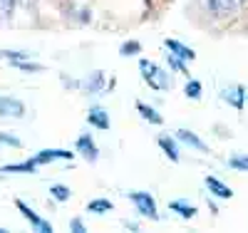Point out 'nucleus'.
Here are the masks:
<instances>
[{"label": "nucleus", "instance_id": "obj_1", "mask_svg": "<svg viewBox=\"0 0 248 233\" xmlns=\"http://www.w3.org/2000/svg\"><path fill=\"white\" fill-rule=\"evenodd\" d=\"M139 72H141V79L147 82L152 90H156V92L171 90V77H169V72L164 70V67H159L156 62H152V60H139Z\"/></svg>", "mask_w": 248, "mask_h": 233}, {"label": "nucleus", "instance_id": "obj_2", "mask_svg": "<svg viewBox=\"0 0 248 233\" xmlns=\"http://www.w3.org/2000/svg\"><path fill=\"white\" fill-rule=\"evenodd\" d=\"M127 199L134 203V208L139 211V214L144 218H152L156 221L159 218V211H156V201L149 191H127Z\"/></svg>", "mask_w": 248, "mask_h": 233}, {"label": "nucleus", "instance_id": "obj_3", "mask_svg": "<svg viewBox=\"0 0 248 233\" xmlns=\"http://www.w3.org/2000/svg\"><path fill=\"white\" fill-rule=\"evenodd\" d=\"M25 112H28V107H25L23 99L10 97V94L0 97V117L3 119H23Z\"/></svg>", "mask_w": 248, "mask_h": 233}, {"label": "nucleus", "instance_id": "obj_4", "mask_svg": "<svg viewBox=\"0 0 248 233\" xmlns=\"http://www.w3.org/2000/svg\"><path fill=\"white\" fill-rule=\"evenodd\" d=\"M15 208L20 211V216H23V218H25L35 231H40V233H52V223H50V221H45L43 216H37V214H35V211H32L23 199H17V201H15Z\"/></svg>", "mask_w": 248, "mask_h": 233}, {"label": "nucleus", "instance_id": "obj_5", "mask_svg": "<svg viewBox=\"0 0 248 233\" xmlns=\"http://www.w3.org/2000/svg\"><path fill=\"white\" fill-rule=\"evenodd\" d=\"M72 156H75V152H67V149H43L32 159L37 166H43V164H52V161H72Z\"/></svg>", "mask_w": 248, "mask_h": 233}, {"label": "nucleus", "instance_id": "obj_6", "mask_svg": "<svg viewBox=\"0 0 248 233\" xmlns=\"http://www.w3.org/2000/svg\"><path fill=\"white\" fill-rule=\"evenodd\" d=\"M77 152L85 156L87 161H97V156H99V149H97V144H94V139H92V134L87 132V134H79L77 137Z\"/></svg>", "mask_w": 248, "mask_h": 233}, {"label": "nucleus", "instance_id": "obj_7", "mask_svg": "<svg viewBox=\"0 0 248 233\" xmlns=\"http://www.w3.org/2000/svg\"><path fill=\"white\" fill-rule=\"evenodd\" d=\"M248 3V0H209V5H211V10L218 15V17H223V15H233V13H238L243 5Z\"/></svg>", "mask_w": 248, "mask_h": 233}, {"label": "nucleus", "instance_id": "obj_8", "mask_svg": "<svg viewBox=\"0 0 248 233\" xmlns=\"http://www.w3.org/2000/svg\"><path fill=\"white\" fill-rule=\"evenodd\" d=\"M164 45H167V50H169L174 57H179V60H184V62L196 60V52H194L191 47H186L184 42H179V40H164Z\"/></svg>", "mask_w": 248, "mask_h": 233}, {"label": "nucleus", "instance_id": "obj_9", "mask_svg": "<svg viewBox=\"0 0 248 233\" xmlns=\"http://www.w3.org/2000/svg\"><path fill=\"white\" fill-rule=\"evenodd\" d=\"M79 90H85V92H90V94L105 92V72H92L87 79L79 82Z\"/></svg>", "mask_w": 248, "mask_h": 233}, {"label": "nucleus", "instance_id": "obj_10", "mask_svg": "<svg viewBox=\"0 0 248 233\" xmlns=\"http://www.w3.org/2000/svg\"><path fill=\"white\" fill-rule=\"evenodd\" d=\"M87 122H90V126H94V129L105 132V129H109V112H105L102 107H92L87 112Z\"/></svg>", "mask_w": 248, "mask_h": 233}, {"label": "nucleus", "instance_id": "obj_11", "mask_svg": "<svg viewBox=\"0 0 248 233\" xmlns=\"http://www.w3.org/2000/svg\"><path fill=\"white\" fill-rule=\"evenodd\" d=\"M206 188H209V191L216 196V199H231L233 196V191H231V188L229 186H226L223 181H218L216 176H206Z\"/></svg>", "mask_w": 248, "mask_h": 233}, {"label": "nucleus", "instance_id": "obj_12", "mask_svg": "<svg viewBox=\"0 0 248 233\" xmlns=\"http://www.w3.org/2000/svg\"><path fill=\"white\" fill-rule=\"evenodd\" d=\"M0 171H3V174H35L37 171V164H35V159H28V161H20V164H5V166H0Z\"/></svg>", "mask_w": 248, "mask_h": 233}, {"label": "nucleus", "instance_id": "obj_13", "mask_svg": "<svg viewBox=\"0 0 248 233\" xmlns=\"http://www.w3.org/2000/svg\"><path fill=\"white\" fill-rule=\"evenodd\" d=\"M221 97L236 109H243V104H246V90L243 87H229V90L221 92Z\"/></svg>", "mask_w": 248, "mask_h": 233}, {"label": "nucleus", "instance_id": "obj_14", "mask_svg": "<svg viewBox=\"0 0 248 233\" xmlns=\"http://www.w3.org/2000/svg\"><path fill=\"white\" fill-rule=\"evenodd\" d=\"M176 139L179 141H184V144H189L191 149H196V152H209V146H206L194 132H189V129H179L176 132Z\"/></svg>", "mask_w": 248, "mask_h": 233}, {"label": "nucleus", "instance_id": "obj_15", "mask_svg": "<svg viewBox=\"0 0 248 233\" xmlns=\"http://www.w3.org/2000/svg\"><path fill=\"white\" fill-rule=\"evenodd\" d=\"M137 112H139V117H141L144 122H149V124H156V126H159V124L164 122V119H161V114H159L154 107H149L147 102H141V99L137 102Z\"/></svg>", "mask_w": 248, "mask_h": 233}, {"label": "nucleus", "instance_id": "obj_16", "mask_svg": "<svg viewBox=\"0 0 248 233\" xmlns=\"http://www.w3.org/2000/svg\"><path fill=\"white\" fill-rule=\"evenodd\" d=\"M159 146H161V152L167 154L171 161H179V146H176V139L167 137V134H161L159 137Z\"/></svg>", "mask_w": 248, "mask_h": 233}, {"label": "nucleus", "instance_id": "obj_17", "mask_svg": "<svg viewBox=\"0 0 248 233\" xmlns=\"http://www.w3.org/2000/svg\"><path fill=\"white\" fill-rule=\"evenodd\" d=\"M10 65L20 72H28V75H37V72H45V67L40 65V62H32V60H15Z\"/></svg>", "mask_w": 248, "mask_h": 233}, {"label": "nucleus", "instance_id": "obj_18", "mask_svg": "<svg viewBox=\"0 0 248 233\" xmlns=\"http://www.w3.org/2000/svg\"><path fill=\"white\" fill-rule=\"evenodd\" d=\"M169 208H171V211H176V214H179L181 218H194V216H196V206L186 203V201H181V199L171 201V203H169Z\"/></svg>", "mask_w": 248, "mask_h": 233}, {"label": "nucleus", "instance_id": "obj_19", "mask_svg": "<svg viewBox=\"0 0 248 233\" xmlns=\"http://www.w3.org/2000/svg\"><path fill=\"white\" fill-rule=\"evenodd\" d=\"M112 201L109 199H92L87 203V211H92V214H107V211H112Z\"/></svg>", "mask_w": 248, "mask_h": 233}, {"label": "nucleus", "instance_id": "obj_20", "mask_svg": "<svg viewBox=\"0 0 248 233\" xmlns=\"http://www.w3.org/2000/svg\"><path fill=\"white\" fill-rule=\"evenodd\" d=\"M137 52H141V42H139V40L122 42V47H119V55H122V57H134Z\"/></svg>", "mask_w": 248, "mask_h": 233}, {"label": "nucleus", "instance_id": "obj_21", "mask_svg": "<svg viewBox=\"0 0 248 233\" xmlns=\"http://www.w3.org/2000/svg\"><path fill=\"white\" fill-rule=\"evenodd\" d=\"M50 196H52L55 201H70L72 191H70L67 186H62V184H52V186H50Z\"/></svg>", "mask_w": 248, "mask_h": 233}, {"label": "nucleus", "instance_id": "obj_22", "mask_svg": "<svg viewBox=\"0 0 248 233\" xmlns=\"http://www.w3.org/2000/svg\"><path fill=\"white\" fill-rule=\"evenodd\" d=\"M184 94L189 99H199L201 97V82L199 79H189V82H186V87H184Z\"/></svg>", "mask_w": 248, "mask_h": 233}, {"label": "nucleus", "instance_id": "obj_23", "mask_svg": "<svg viewBox=\"0 0 248 233\" xmlns=\"http://www.w3.org/2000/svg\"><path fill=\"white\" fill-rule=\"evenodd\" d=\"M229 166L236 171H248V154H236L229 159Z\"/></svg>", "mask_w": 248, "mask_h": 233}, {"label": "nucleus", "instance_id": "obj_24", "mask_svg": "<svg viewBox=\"0 0 248 233\" xmlns=\"http://www.w3.org/2000/svg\"><path fill=\"white\" fill-rule=\"evenodd\" d=\"M0 57L8 60V62H15V60H30V52H23V50H0Z\"/></svg>", "mask_w": 248, "mask_h": 233}, {"label": "nucleus", "instance_id": "obj_25", "mask_svg": "<svg viewBox=\"0 0 248 233\" xmlns=\"http://www.w3.org/2000/svg\"><path fill=\"white\" fill-rule=\"evenodd\" d=\"M0 144L13 146V149H20V146H23V141H20L15 134H8V132H0Z\"/></svg>", "mask_w": 248, "mask_h": 233}, {"label": "nucleus", "instance_id": "obj_26", "mask_svg": "<svg viewBox=\"0 0 248 233\" xmlns=\"http://www.w3.org/2000/svg\"><path fill=\"white\" fill-rule=\"evenodd\" d=\"M167 60H169V67H171V70H176L179 75H189V72H186V65H184V60L174 57L171 52H167Z\"/></svg>", "mask_w": 248, "mask_h": 233}, {"label": "nucleus", "instance_id": "obj_27", "mask_svg": "<svg viewBox=\"0 0 248 233\" xmlns=\"http://www.w3.org/2000/svg\"><path fill=\"white\" fill-rule=\"evenodd\" d=\"M15 3H17V0H0V15L10 17L13 10H15Z\"/></svg>", "mask_w": 248, "mask_h": 233}, {"label": "nucleus", "instance_id": "obj_28", "mask_svg": "<svg viewBox=\"0 0 248 233\" xmlns=\"http://www.w3.org/2000/svg\"><path fill=\"white\" fill-rule=\"evenodd\" d=\"M70 228L77 231V233H85V223H82V218H72L70 221Z\"/></svg>", "mask_w": 248, "mask_h": 233}, {"label": "nucleus", "instance_id": "obj_29", "mask_svg": "<svg viewBox=\"0 0 248 233\" xmlns=\"http://www.w3.org/2000/svg\"><path fill=\"white\" fill-rule=\"evenodd\" d=\"M23 3H32V0H23Z\"/></svg>", "mask_w": 248, "mask_h": 233}, {"label": "nucleus", "instance_id": "obj_30", "mask_svg": "<svg viewBox=\"0 0 248 233\" xmlns=\"http://www.w3.org/2000/svg\"><path fill=\"white\" fill-rule=\"evenodd\" d=\"M246 99H248V92H246Z\"/></svg>", "mask_w": 248, "mask_h": 233}]
</instances>
